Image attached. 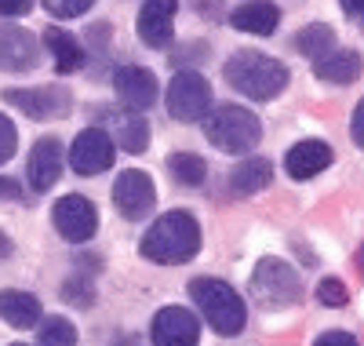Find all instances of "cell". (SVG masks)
<instances>
[{"label":"cell","mask_w":364,"mask_h":346,"mask_svg":"<svg viewBox=\"0 0 364 346\" xmlns=\"http://www.w3.org/2000/svg\"><path fill=\"white\" fill-rule=\"evenodd\" d=\"M357 266H360V273H364V244H360V251H357Z\"/></svg>","instance_id":"74e56055"},{"label":"cell","mask_w":364,"mask_h":346,"mask_svg":"<svg viewBox=\"0 0 364 346\" xmlns=\"http://www.w3.org/2000/svg\"><path fill=\"white\" fill-rule=\"evenodd\" d=\"M223 77L233 91H240V95H248L255 103H269V99H277L281 91L288 88V66L277 58H269L262 51H237L226 58V66H223Z\"/></svg>","instance_id":"7a4b0ae2"},{"label":"cell","mask_w":364,"mask_h":346,"mask_svg":"<svg viewBox=\"0 0 364 346\" xmlns=\"http://www.w3.org/2000/svg\"><path fill=\"white\" fill-rule=\"evenodd\" d=\"M51 219H55L58 237L70 241V244H84V241L95 237V230H99V211H95V204H91L84 194H66L63 201L55 204Z\"/></svg>","instance_id":"ba28073f"},{"label":"cell","mask_w":364,"mask_h":346,"mask_svg":"<svg viewBox=\"0 0 364 346\" xmlns=\"http://www.w3.org/2000/svg\"><path fill=\"white\" fill-rule=\"evenodd\" d=\"M149 339L154 346H200V321L186 306H164L154 318Z\"/></svg>","instance_id":"7c38bea8"},{"label":"cell","mask_w":364,"mask_h":346,"mask_svg":"<svg viewBox=\"0 0 364 346\" xmlns=\"http://www.w3.org/2000/svg\"><path fill=\"white\" fill-rule=\"evenodd\" d=\"M63 142L58 139H37L33 150H29V161H26V179H29V190L33 194H48L51 186L58 182V175H63Z\"/></svg>","instance_id":"5bb4252c"},{"label":"cell","mask_w":364,"mask_h":346,"mask_svg":"<svg viewBox=\"0 0 364 346\" xmlns=\"http://www.w3.org/2000/svg\"><path fill=\"white\" fill-rule=\"evenodd\" d=\"M102 124H106V135L113 139V146L128 150V153H146L149 150V124L139 110H128V106H109V110H99L95 113Z\"/></svg>","instance_id":"9c48e42d"},{"label":"cell","mask_w":364,"mask_h":346,"mask_svg":"<svg viewBox=\"0 0 364 346\" xmlns=\"http://www.w3.org/2000/svg\"><path fill=\"white\" fill-rule=\"evenodd\" d=\"M37 346H77V328L70 318H44L37 325Z\"/></svg>","instance_id":"d4e9b609"},{"label":"cell","mask_w":364,"mask_h":346,"mask_svg":"<svg viewBox=\"0 0 364 346\" xmlns=\"http://www.w3.org/2000/svg\"><path fill=\"white\" fill-rule=\"evenodd\" d=\"M18 150V132H15V124L0 113V164H8L11 157Z\"/></svg>","instance_id":"f1b7e54d"},{"label":"cell","mask_w":364,"mask_h":346,"mask_svg":"<svg viewBox=\"0 0 364 346\" xmlns=\"http://www.w3.org/2000/svg\"><path fill=\"white\" fill-rule=\"evenodd\" d=\"M353 139H357V146H364V99L353 110Z\"/></svg>","instance_id":"d6a6232c"},{"label":"cell","mask_w":364,"mask_h":346,"mask_svg":"<svg viewBox=\"0 0 364 346\" xmlns=\"http://www.w3.org/2000/svg\"><path fill=\"white\" fill-rule=\"evenodd\" d=\"M11 346H26V342H11Z\"/></svg>","instance_id":"f35d334b"},{"label":"cell","mask_w":364,"mask_h":346,"mask_svg":"<svg viewBox=\"0 0 364 346\" xmlns=\"http://www.w3.org/2000/svg\"><path fill=\"white\" fill-rule=\"evenodd\" d=\"M44 44H48V51H51V58H55V70H58V73H77L84 62H87L84 44H80L73 33H66L63 26H48V29H44Z\"/></svg>","instance_id":"44dd1931"},{"label":"cell","mask_w":364,"mask_h":346,"mask_svg":"<svg viewBox=\"0 0 364 346\" xmlns=\"http://www.w3.org/2000/svg\"><path fill=\"white\" fill-rule=\"evenodd\" d=\"M41 66V44L22 26H0V70L4 73H29Z\"/></svg>","instance_id":"4fadbf2b"},{"label":"cell","mask_w":364,"mask_h":346,"mask_svg":"<svg viewBox=\"0 0 364 346\" xmlns=\"http://www.w3.org/2000/svg\"><path fill=\"white\" fill-rule=\"evenodd\" d=\"M178 0H146L139 11V37L149 48H168L171 44V26H175Z\"/></svg>","instance_id":"2e32d148"},{"label":"cell","mask_w":364,"mask_h":346,"mask_svg":"<svg viewBox=\"0 0 364 346\" xmlns=\"http://www.w3.org/2000/svg\"><path fill=\"white\" fill-rule=\"evenodd\" d=\"M142 259L161 263V266H178L190 263L200 251V226L190 211H168L149 226L139 241Z\"/></svg>","instance_id":"6da1fadb"},{"label":"cell","mask_w":364,"mask_h":346,"mask_svg":"<svg viewBox=\"0 0 364 346\" xmlns=\"http://www.w3.org/2000/svg\"><path fill=\"white\" fill-rule=\"evenodd\" d=\"M314 73L324 80V84H353L360 73H364V58L357 51H331L324 55L321 62H314Z\"/></svg>","instance_id":"7402d4cb"},{"label":"cell","mask_w":364,"mask_h":346,"mask_svg":"<svg viewBox=\"0 0 364 346\" xmlns=\"http://www.w3.org/2000/svg\"><path fill=\"white\" fill-rule=\"evenodd\" d=\"M314 346H360V342H357L350 332H339V328H336V332L317 335V342H314Z\"/></svg>","instance_id":"4dcf8cb0"},{"label":"cell","mask_w":364,"mask_h":346,"mask_svg":"<svg viewBox=\"0 0 364 346\" xmlns=\"http://www.w3.org/2000/svg\"><path fill=\"white\" fill-rule=\"evenodd\" d=\"M0 318L11 328H33V325H41L44 310H41L37 295H29L22 288H4L0 292Z\"/></svg>","instance_id":"ffe728a7"},{"label":"cell","mask_w":364,"mask_h":346,"mask_svg":"<svg viewBox=\"0 0 364 346\" xmlns=\"http://www.w3.org/2000/svg\"><path fill=\"white\" fill-rule=\"evenodd\" d=\"M230 26L240 29V33H255V37H269L273 29L281 26V11L269 0H248L230 11Z\"/></svg>","instance_id":"ac0fdd59"},{"label":"cell","mask_w":364,"mask_h":346,"mask_svg":"<svg viewBox=\"0 0 364 346\" xmlns=\"http://www.w3.org/2000/svg\"><path fill=\"white\" fill-rule=\"evenodd\" d=\"M113 157H117V146H113V139L102 128L77 132V139L70 146V164H73L77 175H102V172H109Z\"/></svg>","instance_id":"30bf717a"},{"label":"cell","mask_w":364,"mask_h":346,"mask_svg":"<svg viewBox=\"0 0 364 346\" xmlns=\"http://www.w3.org/2000/svg\"><path fill=\"white\" fill-rule=\"evenodd\" d=\"M339 8H343L346 15H353V19L364 22V0H339Z\"/></svg>","instance_id":"836d02e7"},{"label":"cell","mask_w":364,"mask_h":346,"mask_svg":"<svg viewBox=\"0 0 364 346\" xmlns=\"http://www.w3.org/2000/svg\"><path fill=\"white\" fill-rule=\"evenodd\" d=\"M186 288H190L193 306L200 310V318L219 335H240L245 332V325H248L245 299H240L226 281H219V277H193Z\"/></svg>","instance_id":"3957f363"},{"label":"cell","mask_w":364,"mask_h":346,"mask_svg":"<svg viewBox=\"0 0 364 346\" xmlns=\"http://www.w3.org/2000/svg\"><path fill=\"white\" fill-rule=\"evenodd\" d=\"M4 103L22 110L29 120H48V117H70L73 95L63 84H48V88H8Z\"/></svg>","instance_id":"52a82bcc"},{"label":"cell","mask_w":364,"mask_h":346,"mask_svg":"<svg viewBox=\"0 0 364 346\" xmlns=\"http://www.w3.org/2000/svg\"><path fill=\"white\" fill-rule=\"evenodd\" d=\"M317 299L324 303V306H346V285H343V281L339 277H324L321 281V285H317Z\"/></svg>","instance_id":"4316f807"},{"label":"cell","mask_w":364,"mask_h":346,"mask_svg":"<svg viewBox=\"0 0 364 346\" xmlns=\"http://www.w3.org/2000/svg\"><path fill=\"white\" fill-rule=\"evenodd\" d=\"M113 88H117V99L128 110L142 113L157 103V77L146 66H120L117 77H113Z\"/></svg>","instance_id":"9a60e30c"},{"label":"cell","mask_w":364,"mask_h":346,"mask_svg":"<svg viewBox=\"0 0 364 346\" xmlns=\"http://www.w3.org/2000/svg\"><path fill=\"white\" fill-rule=\"evenodd\" d=\"M252 299L262 310H284L302 299V281L284 259H262L252 270Z\"/></svg>","instance_id":"5b68a950"},{"label":"cell","mask_w":364,"mask_h":346,"mask_svg":"<svg viewBox=\"0 0 364 346\" xmlns=\"http://www.w3.org/2000/svg\"><path fill=\"white\" fill-rule=\"evenodd\" d=\"M204 48H208V44H197V51H204ZM171 58H175V62H186V58H193V44H190L186 51H182V55H171ZM197 58H204V55H197Z\"/></svg>","instance_id":"e575fe53"},{"label":"cell","mask_w":364,"mask_h":346,"mask_svg":"<svg viewBox=\"0 0 364 346\" xmlns=\"http://www.w3.org/2000/svg\"><path fill=\"white\" fill-rule=\"evenodd\" d=\"M95 0H44V8L55 15V19H80Z\"/></svg>","instance_id":"83f0119b"},{"label":"cell","mask_w":364,"mask_h":346,"mask_svg":"<svg viewBox=\"0 0 364 346\" xmlns=\"http://www.w3.org/2000/svg\"><path fill=\"white\" fill-rule=\"evenodd\" d=\"M204 135L211 146H219L223 153H248L262 139V124L252 110L245 106H219L204 117Z\"/></svg>","instance_id":"277c9868"},{"label":"cell","mask_w":364,"mask_h":346,"mask_svg":"<svg viewBox=\"0 0 364 346\" xmlns=\"http://www.w3.org/2000/svg\"><path fill=\"white\" fill-rule=\"evenodd\" d=\"M113 346H142V339H139V335H120Z\"/></svg>","instance_id":"8d00e7d4"},{"label":"cell","mask_w":364,"mask_h":346,"mask_svg":"<svg viewBox=\"0 0 364 346\" xmlns=\"http://www.w3.org/2000/svg\"><path fill=\"white\" fill-rule=\"evenodd\" d=\"M273 182V164L266 157H248V161H240L233 172H230V194L233 197H255L262 194L266 186Z\"/></svg>","instance_id":"d6986e66"},{"label":"cell","mask_w":364,"mask_h":346,"mask_svg":"<svg viewBox=\"0 0 364 346\" xmlns=\"http://www.w3.org/2000/svg\"><path fill=\"white\" fill-rule=\"evenodd\" d=\"M113 204H117V211L124 219H132V223L146 219L149 211H154V204H157L154 179H149L146 172H120L117 182H113Z\"/></svg>","instance_id":"8fae6325"},{"label":"cell","mask_w":364,"mask_h":346,"mask_svg":"<svg viewBox=\"0 0 364 346\" xmlns=\"http://www.w3.org/2000/svg\"><path fill=\"white\" fill-rule=\"evenodd\" d=\"M168 172L178 186H200L204 175H208V164H204V157L197 153H171L168 157Z\"/></svg>","instance_id":"cb8c5ba5"},{"label":"cell","mask_w":364,"mask_h":346,"mask_svg":"<svg viewBox=\"0 0 364 346\" xmlns=\"http://www.w3.org/2000/svg\"><path fill=\"white\" fill-rule=\"evenodd\" d=\"M11 251H15V244H11L4 234H0V259H11Z\"/></svg>","instance_id":"d590c367"},{"label":"cell","mask_w":364,"mask_h":346,"mask_svg":"<svg viewBox=\"0 0 364 346\" xmlns=\"http://www.w3.org/2000/svg\"><path fill=\"white\" fill-rule=\"evenodd\" d=\"M63 299L70 306H80V310H87L91 303H95V285H91V277L84 270H77L73 277L63 281Z\"/></svg>","instance_id":"484cf974"},{"label":"cell","mask_w":364,"mask_h":346,"mask_svg":"<svg viewBox=\"0 0 364 346\" xmlns=\"http://www.w3.org/2000/svg\"><path fill=\"white\" fill-rule=\"evenodd\" d=\"M33 11V0H0V15L15 19V15H29Z\"/></svg>","instance_id":"1f68e13d"},{"label":"cell","mask_w":364,"mask_h":346,"mask_svg":"<svg viewBox=\"0 0 364 346\" xmlns=\"http://www.w3.org/2000/svg\"><path fill=\"white\" fill-rule=\"evenodd\" d=\"M208 106H211V84L197 70H178L168 80V113L175 120L193 124L208 117Z\"/></svg>","instance_id":"8992f818"},{"label":"cell","mask_w":364,"mask_h":346,"mask_svg":"<svg viewBox=\"0 0 364 346\" xmlns=\"http://www.w3.org/2000/svg\"><path fill=\"white\" fill-rule=\"evenodd\" d=\"M0 201H29V194L22 190V182L0 175Z\"/></svg>","instance_id":"f546056e"},{"label":"cell","mask_w":364,"mask_h":346,"mask_svg":"<svg viewBox=\"0 0 364 346\" xmlns=\"http://www.w3.org/2000/svg\"><path fill=\"white\" fill-rule=\"evenodd\" d=\"M295 48H299V55H306L310 62H321L324 55L336 51V33H331V26H324V22L302 26L299 37H295Z\"/></svg>","instance_id":"603a6c76"},{"label":"cell","mask_w":364,"mask_h":346,"mask_svg":"<svg viewBox=\"0 0 364 346\" xmlns=\"http://www.w3.org/2000/svg\"><path fill=\"white\" fill-rule=\"evenodd\" d=\"M328 164H331V146L321 142V139H302V142H295V146L288 150V157H284V172H288L291 179H299V182L321 175Z\"/></svg>","instance_id":"e0dca14e"}]
</instances>
